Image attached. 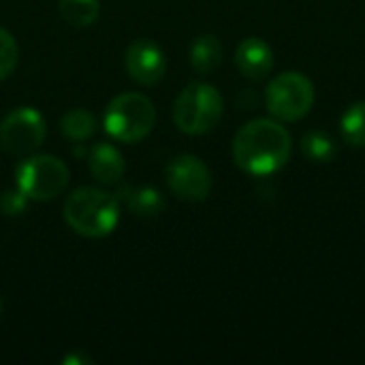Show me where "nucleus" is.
Returning a JSON list of instances; mask_svg holds the SVG:
<instances>
[{"label": "nucleus", "mask_w": 365, "mask_h": 365, "mask_svg": "<svg viewBox=\"0 0 365 365\" xmlns=\"http://www.w3.org/2000/svg\"><path fill=\"white\" fill-rule=\"evenodd\" d=\"M293 152L289 130L274 120H252L244 124L233 141L235 165L257 178L280 171Z\"/></svg>", "instance_id": "f257e3e1"}, {"label": "nucleus", "mask_w": 365, "mask_h": 365, "mask_svg": "<svg viewBox=\"0 0 365 365\" xmlns=\"http://www.w3.org/2000/svg\"><path fill=\"white\" fill-rule=\"evenodd\" d=\"M64 220L83 237H105L120 222V203L101 188H79L64 203Z\"/></svg>", "instance_id": "f03ea898"}, {"label": "nucleus", "mask_w": 365, "mask_h": 365, "mask_svg": "<svg viewBox=\"0 0 365 365\" xmlns=\"http://www.w3.org/2000/svg\"><path fill=\"white\" fill-rule=\"evenodd\" d=\"M103 124L115 141L137 143L152 133L156 124V107L139 92H124L107 105Z\"/></svg>", "instance_id": "7ed1b4c3"}, {"label": "nucleus", "mask_w": 365, "mask_h": 365, "mask_svg": "<svg viewBox=\"0 0 365 365\" xmlns=\"http://www.w3.org/2000/svg\"><path fill=\"white\" fill-rule=\"evenodd\" d=\"M222 96L210 86L195 81L182 90L173 105V122L186 135H205L214 130L222 118Z\"/></svg>", "instance_id": "20e7f679"}, {"label": "nucleus", "mask_w": 365, "mask_h": 365, "mask_svg": "<svg viewBox=\"0 0 365 365\" xmlns=\"http://www.w3.org/2000/svg\"><path fill=\"white\" fill-rule=\"evenodd\" d=\"M68 167L49 154H36L21 160L15 169V184L30 201H49L68 186Z\"/></svg>", "instance_id": "39448f33"}, {"label": "nucleus", "mask_w": 365, "mask_h": 365, "mask_svg": "<svg viewBox=\"0 0 365 365\" xmlns=\"http://www.w3.org/2000/svg\"><path fill=\"white\" fill-rule=\"evenodd\" d=\"M314 83L297 71L274 77L265 90V105L269 113L282 122H297L306 118L314 105Z\"/></svg>", "instance_id": "423d86ee"}, {"label": "nucleus", "mask_w": 365, "mask_h": 365, "mask_svg": "<svg viewBox=\"0 0 365 365\" xmlns=\"http://www.w3.org/2000/svg\"><path fill=\"white\" fill-rule=\"evenodd\" d=\"M47 135L45 118L34 107L13 109L0 122V145L13 156L32 154L43 145Z\"/></svg>", "instance_id": "0eeeda50"}, {"label": "nucleus", "mask_w": 365, "mask_h": 365, "mask_svg": "<svg viewBox=\"0 0 365 365\" xmlns=\"http://www.w3.org/2000/svg\"><path fill=\"white\" fill-rule=\"evenodd\" d=\"M167 184L182 201H203L212 190V173L199 156L180 154L167 165Z\"/></svg>", "instance_id": "6e6552de"}, {"label": "nucleus", "mask_w": 365, "mask_h": 365, "mask_svg": "<svg viewBox=\"0 0 365 365\" xmlns=\"http://www.w3.org/2000/svg\"><path fill=\"white\" fill-rule=\"evenodd\" d=\"M124 62H126V71L130 79L141 86L158 83L167 71V60H165L163 49L150 38L133 41L126 49Z\"/></svg>", "instance_id": "1a4fd4ad"}, {"label": "nucleus", "mask_w": 365, "mask_h": 365, "mask_svg": "<svg viewBox=\"0 0 365 365\" xmlns=\"http://www.w3.org/2000/svg\"><path fill=\"white\" fill-rule=\"evenodd\" d=\"M235 64H237V68L246 77H250V79H263L274 68V51H272V47L263 38L250 36V38H244L237 45Z\"/></svg>", "instance_id": "9d476101"}, {"label": "nucleus", "mask_w": 365, "mask_h": 365, "mask_svg": "<svg viewBox=\"0 0 365 365\" xmlns=\"http://www.w3.org/2000/svg\"><path fill=\"white\" fill-rule=\"evenodd\" d=\"M90 173L101 184H118L126 171L124 156L111 143H96L88 154Z\"/></svg>", "instance_id": "9b49d317"}, {"label": "nucleus", "mask_w": 365, "mask_h": 365, "mask_svg": "<svg viewBox=\"0 0 365 365\" xmlns=\"http://www.w3.org/2000/svg\"><path fill=\"white\" fill-rule=\"evenodd\" d=\"M220 62H222V45H220L218 36L203 34V36L192 41V45H190V64L199 73H212L214 68L220 66Z\"/></svg>", "instance_id": "f8f14e48"}, {"label": "nucleus", "mask_w": 365, "mask_h": 365, "mask_svg": "<svg viewBox=\"0 0 365 365\" xmlns=\"http://www.w3.org/2000/svg\"><path fill=\"white\" fill-rule=\"evenodd\" d=\"M60 130L66 139L73 141H86L96 133V118L88 109H71L62 115Z\"/></svg>", "instance_id": "ddd939ff"}, {"label": "nucleus", "mask_w": 365, "mask_h": 365, "mask_svg": "<svg viewBox=\"0 0 365 365\" xmlns=\"http://www.w3.org/2000/svg\"><path fill=\"white\" fill-rule=\"evenodd\" d=\"M60 13L71 26L86 28L98 19L101 0H60Z\"/></svg>", "instance_id": "4468645a"}, {"label": "nucleus", "mask_w": 365, "mask_h": 365, "mask_svg": "<svg viewBox=\"0 0 365 365\" xmlns=\"http://www.w3.org/2000/svg\"><path fill=\"white\" fill-rule=\"evenodd\" d=\"M128 207H130V212L135 216L152 218V216H158L165 210V199H163V195L156 188L141 186V188H137V190L130 192Z\"/></svg>", "instance_id": "2eb2a0df"}, {"label": "nucleus", "mask_w": 365, "mask_h": 365, "mask_svg": "<svg viewBox=\"0 0 365 365\" xmlns=\"http://www.w3.org/2000/svg\"><path fill=\"white\" fill-rule=\"evenodd\" d=\"M342 137L355 148H365V101L355 103L346 109L340 122Z\"/></svg>", "instance_id": "dca6fc26"}, {"label": "nucleus", "mask_w": 365, "mask_h": 365, "mask_svg": "<svg viewBox=\"0 0 365 365\" xmlns=\"http://www.w3.org/2000/svg\"><path fill=\"white\" fill-rule=\"evenodd\" d=\"M302 150H304V154H306L310 160H314V163H327V160H331L334 154H336L334 139H331L327 133H323V130H312V133H308V135L304 137V141H302Z\"/></svg>", "instance_id": "f3484780"}, {"label": "nucleus", "mask_w": 365, "mask_h": 365, "mask_svg": "<svg viewBox=\"0 0 365 365\" xmlns=\"http://www.w3.org/2000/svg\"><path fill=\"white\" fill-rule=\"evenodd\" d=\"M19 62V47L13 34L0 28V81L6 79Z\"/></svg>", "instance_id": "a211bd4d"}, {"label": "nucleus", "mask_w": 365, "mask_h": 365, "mask_svg": "<svg viewBox=\"0 0 365 365\" xmlns=\"http://www.w3.org/2000/svg\"><path fill=\"white\" fill-rule=\"evenodd\" d=\"M28 201H30V199H28L19 188L6 190V192L0 195V210H2L6 216H17V214H24V212H26Z\"/></svg>", "instance_id": "6ab92c4d"}, {"label": "nucleus", "mask_w": 365, "mask_h": 365, "mask_svg": "<svg viewBox=\"0 0 365 365\" xmlns=\"http://www.w3.org/2000/svg\"><path fill=\"white\" fill-rule=\"evenodd\" d=\"M62 364L66 365H86V364H92V359L90 357H86V355H68Z\"/></svg>", "instance_id": "aec40b11"}, {"label": "nucleus", "mask_w": 365, "mask_h": 365, "mask_svg": "<svg viewBox=\"0 0 365 365\" xmlns=\"http://www.w3.org/2000/svg\"><path fill=\"white\" fill-rule=\"evenodd\" d=\"M0 314H2V299H0Z\"/></svg>", "instance_id": "412c9836"}]
</instances>
